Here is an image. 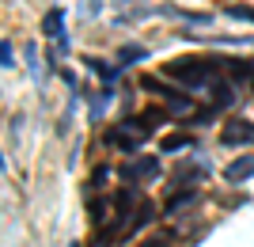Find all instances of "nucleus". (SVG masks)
Returning <instances> with one entry per match:
<instances>
[{
  "instance_id": "1",
  "label": "nucleus",
  "mask_w": 254,
  "mask_h": 247,
  "mask_svg": "<svg viewBox=\"0 0 254 247\" xmlns=\"http://www.w3.org/2000/svg\"><path fill=\"white\" fill-rule=\"evenodd\" d=\"M220 69L224 61H216V57H182V61L163 65V76H171L186 87H197V91H212L220 84Z\"/></svg>"
},
{
  "instance_id": "2",
  "label": "nucleus",
  "mask_w": 254,
  "mask_h": 247,
  "mask_svg": "<svg viewBox=\"0 0 254 247\" xmlns=\"http://www.w3.org/2000/svg\"><path fill=\"white\" fill-rule=\"evenodd\" d=\"M140 141H144V133L137 129V122H118V126H110L103 133V145H110L118 152H129V156H137Z\"/></svg>"
},
{
  "instance_id": "3",
  "label": "nucleus",
  "mask_w": 254,
  "mask_h": 247,
  "mask_svg": "<svg viewBox=\"0 0 254 247\" xmlns=\"http://www.w3.org/2000/svg\"><path fill=\"white\" fill-rule=\"evenodd\" d=\"M159 175V160L156 156H137V160L122 164V179L126 183H140V179H156Z\"/></svg>"
},
{
  "instance_id": "4",
  "label": "nucleus",
  "mask_w": 254,
  "mask_h": 247,
  "mask_svg": "<svg viewBox=\"0 0 254 247\" xmlns=\"http://www.w3.org/2000/svg\"><path fill=\"white\" fill-rule=\"evenodd\" d=\"M42 31H46V38L57 46V54H68V34H64V8H53L50 15H46Z\"/></svg>"
},
{
  "instance_id": "5",
  "label": "nucleus",
  "mask_w": 254,
  "mask_h": 247,
  "mask_svg": "<svg viewBox=\"0 0 254 247\" xmlns=\"http://www.w3.org/2000/svg\"><path fill=\"white\" fill-rule=\"evenodd\" d=\"M254 141V126L247 118H235V122H228V126L220 129V145L224 149H235V145H251Z\"/></svg>"
},
{
  "instance_id": "6",
  "label": "nucleus",
  "mask_w": 254,
  "mask_h": 247,
  "mask_svg": "<svg viewBox=\"0 0 254 247\" xmlns=\"http://www.w3.org/2000/svg\"><path fill=\"white\" fill-rule=\"evenodd\" d=\"M205 175H209V167H205V164H197V160H186L182 164V167H175V175H171V179H175V186H186V183H201Z\"/></svg>"
},
{
  "instance_id": "7",
  "label": "nucleus",
  "mask_w": 254,
  "mask_h": 247,
  "mask_svg": "<svg viewBox=\"0 0 254 247\" xmlns=\"http://www.w3.org/2000/svg\"><path fill=\"white\" fill-rule=\"evenodd\" d=\"M254 175V156H239V160H232L228 164V171H224V179H228V183H247V179H251Z\"/></svg>"
},
{
  "instance_id": "8",
  "label": "nucleus",
  "mask_w": 254,
  "mask_h": 247,
  "mask_svg": "<svg viewBox=\"0 0 254 247\" xmlns=\"http://www.w3.org/2000/svg\"><path fill=\"white\" fill-rule=\"evenodd\" d=\"M152 217H156V205H148V202H144V205H140V213H133V217L126 221V228H122V240H129L133 232H137V228H144V225L152 221Z\"/></svg>"
},
{
  "instance_id": "9",
  "label": "nucleus",
  "mask_w": 254,
  "mask_h": 247,
  "mask_svg": "<svg viewBox=\"0 0 254 247\" xmlns=\"http://www.w3.org/2000/svg\"><path fill=\"white\" fill-rule=\"evenodd\" d=\"M163 156H175V152H182V149H197V137L193 133H175V137H163Z\"/></svg>"
},
{
  "instance_id": "10",
  "label": "nucleus",
  "mask_w": 254,
  "mask_h": 247,
  "mask_svg": "<svg viewBox=\"0 0 254 247\" xmlns=\"http://www.w3.org/2000/svg\"><path fill=\"white\" fill-rule=\"evenodd\" d=\"M144 57H148V50H144V46H137V42H129V46H122V50H118V73H122V69H129V65L133 61H144Z\"/></svg>"
},
{
  "instance_id": "11",
  "label": "nucleus",
  "mask_w": 254,
  "mask_h": 247,
  "mask_svg": "<svg viewBox=\"0 0 254 247\" xmlns=\"http://www.w3.org/2000/svg\"><path fill=\"white\" fill-rule=\"evenodd\" d=\"M190 202H197V186H182L179 194H171V198H167V217H175L179 209H186Z\"/></svg>"
},
{
  "instance_id": "12",
  "label": "nucleus",
  "mask_w": 254,
  "mask_h": 247,
  "mask_svg": "<svg viewBox=\"0 0 254 247\" xmlns=\"http://www.w3.org/2000/svg\"><path fill=\"white\" fill-rule=\"evenodd\" d=\"M171 118V110H156V107H148V110H140V118H137V126H140V133L148 137L152 129L159 126V122H167Z\"/></svg>"
},
{
  "instance_id": "13",
  "label": "nucleus",
  "mask_w": 254,
  "mask_h": 247,
  "mask_svg": "<svg viewBox=\"0 0 254 247\" xmlns=\"http://www.w3.org/2000/svg\"><path fill=\"white\" fill-rule=\"evenodd\" d=\"M224 69L235 76V80H254V61H243V57H228Z\"/></svg>"
},
{
  "instance_id": "14",
  "label": "nucleus",
  "mask_w": 254,
  "mask_h": 247,
  "mask_svg": "<svg viewBox=\"0 0 254 247\" xmlns=\"http://www.w3.org/2000/svg\"><path fill=\"white\" fill-rule=\"evenodd\" d=\"M84 65H91V73L95 76H103L106 84L118 76V65H110V61H103V57H84Z\"/></svg>"
},
{
  "instance_id": "15",
  "label": "nucleus",
  "mask_w": 254,
  "mask_h": 247,
  "mask_svg": "<svg viewBox=\"0 0 254 247\" xmlns=\"http://www.w3.org/2000/svg\"><path fill=\"white\" fill-rule=\"evenodd\" d=\"M103 179H110V167H95V171H91V179H87V194L103 190Z\"/></svg>"
},
{
  "instance_id": "16",
  "label": "nucleus",
  "mask_w": 254,
  "mask_h": 247,
  "mask_svg": "<svg viewBox=\"0 0 254 247\" xmlns=\"http://www.w3.org/2000/svg\"><path fill=\"white\" fill-rule=\"evenodd\" d=\"M228 15H232V19H243V23H254V8H247V4H232Z\"/></svg>"
},
{
  "instance_id": "17",
  "label": "nucleus",
  "mask_w": 254,
  "mask_h": 247,
  "mask_svg": "<svg viewBox=\"0 0 254 247\" xmlns=\"http://www.w3.org/2000/svg\"><path fill=\"white\" fill-rule=\"evenodd\" d=\"M0 65H4V69H15V57H11V42L8 38L0 42Z\"/></svg>"
},
{
  "instance_id": "18",
  "label": "nucleus",
  "mask_w": 254,
  "mask_h": 247,
  "mask_svg": "<svg viewBox=\"0 0 254 247\" xmlns=\"http://www.w3.org/2000/svg\"><path fill=\"white\" fill-rule=\"evenodd\" d=\"M167 244H171V232H159V236H156V240H148L144 247H167Z\"/></svg>"
},
{
  "instance_id": "19",
  "label": "nucleus",
  "mask_w": 254,
  "mask_h": 247,
  "mask_svg": "<svg viewBox=\"0 0 254 247\" xmlns=\"http://www.w3.org/2000/svg\"><path fill=\"white\" fill-rule=\"evenodd\" d=\"M87 4H91V11H99V8H103V0H87Z\"/></svg>"
},
{
  "instance_id": "20",
  "label": "nucleus",
  "mask_w": 254,
  "mask_h": 247,
  "mask_svg": "<svg viewBox=\"0 0 254 247\" xmlns=\"http://www.w3.org/2000/svg\"><path fill=\"white\" fill-rule=\"evenodd\" d=\"M72 247H80V244H72Z\"/></svg>"
}]
</instances>
